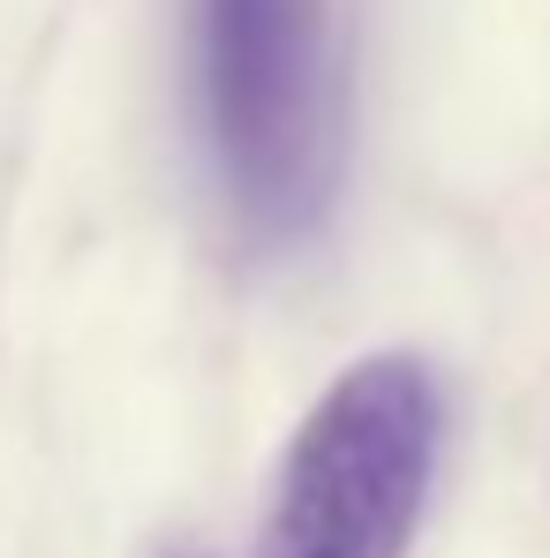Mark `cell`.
Listing matches in <instances>:
<instances>
[{
  "label": "cell",
  "instance_id": "cell-1",
  "mask_svg": "<svg viewBox=\"0 0 550 558\" xmlns=\"http://www.w3.org/2000/svg\"><path fill=\"white\" fill-rule=\"evenodd\" d=\"M196 121L234 234L302 250L332 227L347 182V76L332 0H188Z\"/></svg>",
  "mask_w": 550,
  "mask_h": 558
},
{
  "label": "cell",
  "instance_id": "cell-2",
  "mask_svg": "<svg viewBox=\"0 0 550 558\" xmlns=\"http://www.w3.org/2000/svg\"><path fill=\"white\" fill-rule=\"evenodd\" d=\"M445 385L423 355H363L302 415L257 558H407L445 461Z\"/></svg>",
  "mask_w": 550,
  "mask_h": 558
}]
</instances>
